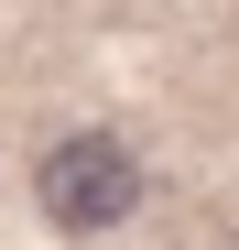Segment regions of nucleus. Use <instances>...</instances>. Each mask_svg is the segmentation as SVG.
Wrapping results in <instances>:
<instances>
[{
    "label": "nucleus",
    "instance_id": "obj_1",
    "mask_svg": "<svg viewBox=\"0 0 239 250\" xmlns=\"http://www.w3.org/2000/svg\"><path fill=\"white\" fill-rule=\"evenodd\" d=\"M33 196H44V218H55V229L98 239V229H120V218L141 207V163L120 152L109 131H76V142H55L44 163H33Z\"/></svg>",
    "mask_w": 239,
    "mask_h": 250
}]
</instances>
